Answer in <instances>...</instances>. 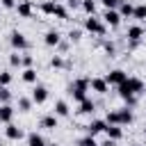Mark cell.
<instances>
[{
	"instance_id": "6da1fadb",
	"label": "cell",
	"mask_w": 146,
	"mask_h": 146,
	"mask_svg": "<svg viewBox=\"0 0 146 146\" xmlns=\"http://www.w3.org/2000/svg\"><path fill=\"white\" fill-rule=\"evenodd\" d=\"M89 78H75L68 87H66V94L75 100V103H80V100H84L89 94Z\"/></svg>"
},
{
	"instance_id": "7a4b0ae2",
	"label": "cell",
	"mask_w": 146,
	"mask_h": 146,
	"mask_svg": "<svg viewBox=\"0 0 146 146\" xmlns=\"http://www.w3.org/2000/svg\"><path fill=\"white\" fill-rule=\"evenodd\" d=\"M9 46H11V50H16V52H27V50L32 48L30 39H27L23 32H18V30H11V32H9Z\"/></svg>"
},
{
	"instance_id": "3957f363",
	"label": "cell",
	"mask_w": 146,
	"mask_h": 146,
	"mask_svg": "<svg viewBox=\"0 0 146 146\" xmlns=\"http://www.w3.org/2000/svg\"><path fill=\"white\" fill-rule=\"evenodd\" d=\"M82 27H84L87 32L96 34V36H105V34H107V25L100 21V16H87V18L82 21Z\"/></svg>"
},
{
	"instance_id": "277c9868",
	"label": "cell",
	"mask_w": 146,
	"mask_h": 146,
	"mask_svg": "<svg viewBox=\"0 0 146 146\" xmlns=\"http://www.w3.org/2000/svg\"><path fill=\"white\" fill-rule=\"evenodd\" d=\"M89 91H94L98 96H105V94H110V84L105 82L103 75H96V78H89Z\"/></svg>"
},
{
	"instance_id": "5b68a950",
	"label": "cell",
	"mask_w": 146,
	"mask_h": 146,
	"mask_svg": "<svg viewBox=\"0 0 146 146\" xmlns=\"http://www.w3.org/2000/svg\"><path fill=\"white\" fill-rule=\"evenodd\" d=\"M103 78H105V82H107L110 87H116V84H121V82H125V80H128V73H125L123 68H112V71H110V73H105Z\"/></svg>"
},
{
	"instance_id": "8992f818",
	"label": "cell",
	"mask_w": 146,
	"mask_h": 146,
	"mask_svg": "<svg viewBox=\"0 0 146 146\" xmlns=\"http://www.w3.org/2000/svg\"><path fill=\"white\" fill-rule=\"evenodd\" d=\"M5 137H7L9 141H21V139H25V130L11 121V123L5 125Z\"/></svg>"
},
{
	"instance_id": "52a82bcc",
	"label": "cell",
	"mask_w": 146,
	"mask_h": 146,
	"mask_svg": "<svg viewBox=\"0 0 146 146\" xmlns=\"http://www.w3.org/2000/svg\"><path fill=\"white\" fill-rule=\"evenodd\" d=\"M100 21H103L107 27H119L123 18L119 16V11H116V9H105V11L100 14Z\"/></svg>"
},
{
	"instance_id": "ba28073f",
	"label": "cell",
	"mask_w": 146,
	"mask_h": 146,
	"mask_svg": "<svg viewBox=\"0 0 146 146\" xmlns=\"http://www.w3.org/2000/svg\"><path fill=\"white\" fill-rule=\"evenodd\" d=\"M48 96H50V91H48V87H43V84H34V89H32V94H30V98H32L34 105H43V103L48 100Z\"/></svg>"
},
{
	"instance_id": "9c48e42d",
	"label": "cell",
	"mask_w": 146,
	"mask_h": 146,
	"mask_svg": "<svg viewBox=\"0 0 146 146\" xmlns=\"http://www.w3.org/2000/svg\"><path fill=\"white\" fill-rule=\"evenodd\" d=\"M84 130H87V135H91V137H96L98 132H105V128H107V123H105V119H91L87 125H82Z\"/></svg>"
},
{
	"instance_id": "30bf717a",
	"label": "cell",
	"mask_w": 146,
	"mask_h": 146,
	"mask_svg": "<svg viewBox=\"0 0 146 146\" xmlns=\"http://www.w3.org/2000/svg\"><path fill=\"white\" fill-rule=\"evenodd\" d=\"M16 14H18L21 18H32V14H34V2H32V0H21V2H16Z\"/></svg>"
},
{
	"instance_id": "8fae6325",
	"label": "cell",
	"mask_w": 146,
	"mask_h": 146,
	"mask_svg": "<svg viewBox=\"0 0 146 146\" xmlns=\"http://www.w3.org/2000/svg\"><path fill=\"white\" fill-rule=\"evenodd\" d=\"M128 87H130V94H135V96L146 91V82L141 78H137V75H128Z\"/></svg>"
},
{
	"instance_id": "7c38bea8",
	"label": "cell",
	"mask_w": 146,
	"mask_h": 146,
	"mask_svg": "<svg viewBox=\"0 0 146 146\" xmlns=\"http://www.w3.org/2000/svg\"><path fill=\"white\" fill-rule=\"evenodd\" d=\"M116 112H119V125H121V128L135 123V112H132L130 107H119Z\"/></svg>"
},
{
	"instance_id": "4fadbf2b",
	"label": "cell",
	"mask_w": 146,
	"mask_h": 146,
	"mask_svg": "<svg viewBox=\"0 0 146 146\" xmlns=\"http://www.w3.org/2000/svg\"><path fill=\"white\" fill-rule=\"evenodd\" d=\"M94 112H96V100H94L91 96H87L84 100H80V103H78V114L89 116V114H94Z\"/></svg>"
},
{
	"instance_id": "5bb4252c",
	"label": "cell",
	"mask_w": 146,
	"mask_h": 146,
	"mask_svg": "<svg viewBox=\"0 0 146 146\" xmlns=\"http://www.w3.org/2000/svg\"><path fill=\"white\" fill-rule=\"evenodd\" d=\"M52 114H55L57 119H66V116H71V105H68L66 100H55Z\"/></svg>"
},
{
	"instance_id": "9a60e30c",
	"label": "cell",
	"mask_w": 146,
	"mask_h": 146,
	"mask_svg": "<svg viewBox=\"0 0 146 146\" xmlns=\"http://www.w3.org/2000/svg\"><path fill=\"white\" fill-rule=\"evenodd\" d=\"M14 114H16V107L11 105V103H7V105H0V123H11L14 121Z\"/></svg>"
},
{
	"instance_id": "2e32d148",
	"label": "cell",
	"mask_w": 146,
	"mask_h": 146,
	"mask_svg": "<svg viewBox=\"0 0 146 146\" xmlns=\"http://www.w3.org/2000/svg\"><path fill=\"white\" fill-rule=\"evenodd\" d=\"M144 27L141 25H128V30H125V39L128 41H141L144 39Z\"/></svg>"
},
{
	"instance_id": "e0dca14e",
	"label": "cell",
	"mask_w": 146,
	"mask_h": 146,
	"mask_svg": "<svg viewBox=\"0 0 146 146\" xmlns=\"http://www.w3.org/2000/svg\"><path fill=\"white\" fill-rule=\"evenodd\" d=\"M59 41H62L59 30H48V32L43 34V43H46L48 48H57V46H59Z\"/></svg>"
},
{
	"instance_id": "ac0fdd59",
	"label": "cell",
	"mask_w": 146,
	"mask_h": 146,
	"mask_svg": "<svg viewBox=\"0 0 146 146\" xmlns=\"http://www.w3.org/2000/svg\"><path fill=\"white\" fill-rule=\"evenodd\" d=\"M21 80H23L25 84H36V82H39L36 68H34V66H32V68H21Z\"/></svg>"
},
{
	"instance_id": "d6986e66",
	"label": "cell",
	"mask_w": 146,
	"mask_h": 146,
	"mask_svg": "<svg viewBox=\"0 0 146 146\" xmlns=\"http://www.w3.org/2000/svg\"><path fill=\"white\" fill-rule=\"evenodd\" d=\"M59 125V119L55 116V114H46V116H41V121H39V128L41 130H55Z\"/></svg>"
},
{
	"instance_id": "ffe728a7",
	"label": "cell",
	"mask_w": 146,
	"mask_h": 146,
	"mask_svg": "<svg viewBox=\"0 0 146 146\" xmlns=\"http://www.w3.org/2000/svg\"><path fill=\"white\" fill-rule=\"evenodd\" d=\"M32 107H34V103H32V98H30V96H18V100H16V110H18V112L27 114Z\"/></svg>"
},
{
	"instance_id": "44dd1931",
	"label": "cell",
	"mask_w": 146,
	"mask_h": 146,
	"mask_svg": "<svg viewBox=\"0 0 146 146\" xmlns=\"http://www.w3.org/2000/svg\"><path fill=\"white\" fill-rule=\"evenodd\" d=\"M105 135H107V139H112V141H121V139H123V128H121V125H107V128H105Z\"/></svg>"
},
{
	"instance_id": "7402d4cb",
	"label": "cell",
	"mask_w": 146,
	"mask_h": 146,
	"mask_svg": "<svg viewBox=\"0 0 146 146\" xmlns=\"http://www.w3.org/2000/svg\"><path fill=\"white\" fill-rule=\"evenodd\" d=\"M80 9H82L87 16H96V11H98V0H82V2H80Z\"/></svg>"
},
{
	"instance_id": "603a6c76",
	"label": "cell",
	"mask_w": 146,
	"mask_h": 146,
	"mask_svg": "<svg viewBox=\"0 0 146 146\" xmlns=\"http://www.w3.org/2000/svg\"><path fill=\"white\" fill-rule=\"evenodd\" d=\"M25 139H27V146H48V141L43 139L41 132H30V135H25Z\"/></svg>"
},
{
	"instance_id": "cb8c5ba5",
	"label": "cell",
	"mask_w": 146,
	"mask_h": 146,
	"mask_svg": "<svg viewBox=\"0 0 146 146\" xmlns=\"http://www.w3.org/2000/svg\"><path fill=\"white\" fill-rule=\"evenodd\" d=\"M132 9H135V5L132 2H128V0H121V5H119V16L121 18H132Z\"/></svg>"
},
{
	"instance_id": "d4e9b609",
	"label": "cell",
	"mask_w": 146,
	"mask_h": 146,
	"mask_svg": "<svg viewBox=\"0 0 146 146\" xmlns=\"http://www.w3.org/2000/svg\"><path fill=\"white\" fill-rule=\"evenodd\" d=\"M55 18H59V21H68L71 18V11L66 9V5H62V2H57L55 5V14H52Z\"/></svg>"
},
{
	"instance_id": "484cf974",
	"label": "cell",
	"mask_w": 146,
	"mask_h": 146,
	"mask_svg": "<svg viewBox=\"0 0 146 146\" xmlns=\"http://www.w3.org/2000/svg\"><path fill=\"white\" fill-rule=\"evenodd\" d=\"M55 5H57V0H43V2L39 5V11L46 14V16H52V14H55Z\"/></svg>"
},
{
	"instance_id": "4316f807",
	"label": "cell",
	"mask_w": 146,
	"mask_h": 146,
	"mask_svg": "<svg viewBox=\"0 0 146 146\" xmlns=\"http://www.w3.org/2000/svg\"><path fill=\"white\" fill-rule=\"evenodd\" d=\"M132 18H135V21H146V2L135 5V9H132Z\"/></svg>"
},
{
	"instance_id": "83f0119b",
	"label": "cell",
	"mask_w": 146,
	"mask_h": 146,
	"mask_svg": "<svg viewBox=\"0 0 146 146\" xmlns=\"http://www.w3.org/2000/svg\"><path fill=\"white\" fill-rule=\"evenodd\" d=\"M100 46H103V50L107 52V57H116V43H114V41L100 39Z\"/></svg>"
},
{
	"instance_id": "f1b7e54d",
	"label": "cell",
	"mask_w": 146,
	"mask_h": 146,
	"mask_svg": "<svg viewBox=\"0 0 146 146\" xmlns=\"http://www.w3.org/2000/svg\"><path fill=\"white\" fill-rule=\"evenodd\" d=\"M7 62H9V68H23V66H21V52H16V50L9 52Z\"/></svg>"
},
{
	"instance_id": "f546056e",
	"label": "cell",
	"mask_w": 146,
	"mask_h": 146,
	"mask_svg": "<svg viewBox=\"0 0 146 146\" xmlns=\"http://www.w3.org/2000/svg\"><path fill=\"white\" fill-rule=\"evenodd\" d=\"M11 100H14L11 89H9V87H0V105H7V103H11Z\"/></svg>"
},
{
	"instance_id": "4dcf8cb0",
	"label": "cell",
	"mask_w": 146,
	"mask_h": 146,
	"mask_svg": "<svg viewBox=\"0 0 146 146\" xmlns=\"http://www.w3.org/2000/svg\"><path fill=\"white\" fill-rule=\"evenodd\" d=\"M66 39H68L71 43H80V41H82V30H80V27H73V30H68Z\"/></svg>"
},
{
	"instance_id": "1f68e13d",
	"label": "cell",
	"mask_w": 146,
	"mask_h": 146,
	"mask_svg": "<svg viewBox=\"0 0 146 146\" xmlns=\"http://www.w3.org/2000/svg\"><path fill=\"white\" fill-rule=\"evenodd\" d=\"M21 66L23 68H32L34 66V55H30V50L27 52H21Z\"/></svg>"
},
{
	"instance_id": "d6a6232c",
	"label": "cell",
	"mask_w": 146,
	"mask_h": 146,
	"mask_svg": "<svg viewBox=\"0 0 146 146\" xmlns=\"http://www.w3.org/2000/svg\"><path fill=\"white\" fill-rule=\"evenodd\" d=\"M105 123H107V125H119V112H116V110H107Z\"/></svg>"
},
{
	"instance_id": "836d02e7",
	"label": "cell",
	"mask_w": 146,
	"mask_h": 146,
	"mask_svg": "<svg viewBox=\"0 0 146 146\" xmlns=\"http://www.w3.org/2000/svg\"><path fill=\"white\" fill-rule=\"evenodd\" d=\"M50 66H52V68H66V59H64L62 55H52V57H50Z\"/></svg>"
},
{
	"instance_id": "e575fe53",
	"label": "cell",
	"mask_w": 146,
	"mask_h": 146,
	"mask_svg": "<svg viewBox=\"0 0 146 146\" xmlns=\"http://www.w3.org/2000/svg\"><path fill=\"white\" fill-rule=\"evenodd\" d=\"M75 144H78V146H98L96 137H91V135H84V137H80Z\"/></svg>"
},
{
	"instance_id": "d590c367",
	"label": "cell",
	"mask_w": 146,
	"mask_h": 146,
	"mask_svg": "<svg viewBox=\"0 0 146 146\" xmlns=\"http://www.w3.org/2000/svg\"><path fill=\"white\" fill-rule=\"evenodd\" d=\"M11 80H14L11 71H0V87H9V84H11Z\"/></svg>"
},
{
	"instance_id": "8d00e7d4",
	"label": "cell",
	"mask_w": 146,
	"mask_h": 146,
	"mask_svg": "<svg viewBox=\"0 0 146 146\" xmlns=\"http://www.w3.org/2000/svg\"><path fill=\"white\" fill-rule=\"evenodd\" d=\"M105 9H119V5H121V0H98Z\"/></svg>"
},
{
	"instance_id": "74e56055",
	"label": "cell",
	"mask_w": 146,
	"mask_h": 146,
	"mask_svg": "<svg viewBox=\"0 0 146 146\" xmlns=\"http://www.w3.org/2000/svg\"><path fill=\"white\" fill-rule=\"evenodd\" d=\"M123 103H125V107L135 110V107H137V96H135V94H130V96H125V98H123Z\"/></svg>"
},
{
	"instance_id": "f35d334b",
	"label": "cell",
	"mask_w": 146,
	"mask_h": 146,
	"mask_svg": "<svg viewBox=\"0 0 146 146\" xmlns=\"http://www.w3.org/2000/svg\"><path fill=\"white\" fill-rule=\"evenodd\" d=\"M2 9H16V0H0Z\"/></svg>"
},
{
	"instance_id": "ab89813d",
	"label": "cell",
	"mask_w": 146,
	"mask_h": 146,
	"mask_svg": "<svg viewBox=\"0 0 146 146\" xmlns=\"http://www.w3.org/2000/svg\"><path fill=\"white\" fill-rule=\"evenodd\" d=\"M68 46H71V41H68V39H66V41L62 39L59 46H57V50H59V52H68Z\"/></svg>"
},
{
	"instance_id": "60d3db41",
	"label": "cell",
	"mask_w": 146,
	"mask_h": 146,
	"mask_svg": "<svg viewBox=\"0 0 146 146\" xmlns=\"http://www.w3.org/2000/svg\"><path fill=\"white\" fill-rule=\"evenodd\" d=\"M80 2H82V0H66V9H68V11H71V9H78Z\"/></svg>"
},
{
	"instance_id": "b9f144b4",
	"label": "cell",
	"mask_w": 146,
	"mask_h": 146,
	"mask_svg": "<svg viewBox=\"0 0 146 146\" xmlns=\"http://www.w3.org/2000/svg\"><path fill=\"white\" fill-rule=\"evenodd\" d=\"M116 144H119V141H112V139H105V141H103V144H98V146H116Z\"/></svg>"
},
{
	"instance_id": "7bdbcfd3",
	"label": "cell",
	"mask_w": 146,
	"mask_h": 146,
	"mask_svg": "<svg viewBox=\"0 0 146 146\" xmlns=\"http://www.w3.org/2000/svg\"><path fill=\"white\" fill-rule=\"evenodd\" d=\"M128 146H139V144H137V141H132V144H128Z\"/></svg>"
},
{
	"instance_id": "ee69618b",
	"label": "cell",
	"mask_w": 146,
	"mask_h": 146,
	"mask_svg": "<svg viewBox=\"0 0 146 146\" xmlns=\"http://www.w3.org/2000/svg\"><path fill=\"white\" fill-rule=\"evenodd\" d=\"M144 137H146V123H144Z\"/></svg>"
},
{
	"instance_id": "f6af8a7d",
	"label": "cell",
	"mask_w": 146,
	"mask_h": 146,
	"mask_svg": "<svg viewBox=\"0 0 146 146\" xmlns=\"http://www.w3.org/2000/svg\"><path fill=\"white\" fill-rule=\"evenodd\" d=\"M48 146H57V144H48Z\"/></svg>"
},
{
	"instance_id": "bcb514c9",
	"label": "cell",
	"mask_w": 146,
	"mask_h": 146,
	"mask_svg": "<svg viewBox=\"0 0 146 146\" xmlns=\"http://www.w3.org/2000/svg\"><path fill=\"white\" fill-rule=\"evenodd\" d=\"M0 14H2V7H0Z\"/></svg>"
}]
</instances>
